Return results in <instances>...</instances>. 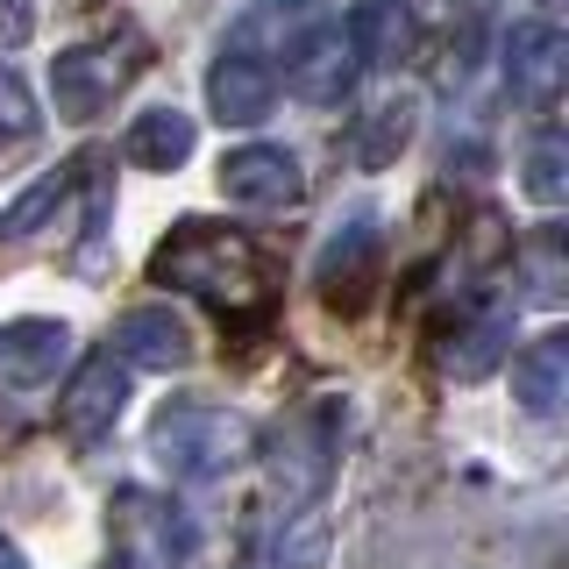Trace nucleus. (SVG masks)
I'll return each instance as SVG.
<instances>
[{
  "label": "nucleus",
  "mask_w": 569,
  "mask_h": 569,
  "mask_svg": "<svg viewBox=\"0 0 569 569\" xmlns=\"http://www.w3.org/2000/svg\"><path fill=\"white\" fill-rule=\"evenodd\" d=\"M142 71V43L136 36H100V43H71L50 58V100L64 121H93L114 107V93Z\"/></svg>",
  "instance_id": "nucleus-4"
},
{
  "label": "nucleus",
  "mask_w": 569,
  "mask_h": 569,
  "mask_svg": "<svg viewBox=\"0 0 569 569\" xmlns=\"http://www.w3.org/2000/svg\"><path fill=\"white\" fill-rule=\"evenodd\" d=\"M413 114H420L413 100H378V107H370V114L349 129V157H356L363 171H385L391 157L413 142Z\"/></svg>",
  "instance_id": "nucleus-19"
},
{
  "label": "nucleus",
  "mask_w": 569,
  "mask_h": 569,
  "mask_svg": "<svg viewBox=\"0 0 569 569\" xmlns=\"http://www.w3.org/2000/svg\"><path fill=\"white\" fill-rule=\"evenodd\" d=\"M328 0H249L236 36H228V50H242V58H257L263 71H292L299 58H307V43L320 29H328Z\"/></svg>",
  "instance_id": "nucleus-7"
},
{
  "label": "nucleus",
  "mask_w": 569,
  "mask_h": 569,
  "mask_svg": "<svg viewBox=\"0 0 569 569\" xmlns=\"http://www.w3.org/2000/svg\"><path fill=\"white\" fill-rule=\"evenodd\" d=\"M512 399L527 406L533 420H556L569 399V335H541L512 356Z\"/></svg>",
  "instance_id": "nucleus-17"
},
{
  "label": "nucleus",
  "mask_w": 569,
  "mask_h": 569,
  "mask_svg": "<svg viewBox=\"0 0 569 569\" xmlns=\"http://www.w3.org/2000/svg\"><path fill=\"white\" fill-rule=\"evenodd\" d=\"M29 29H36V14H29V0H0V50H14V43H29Z\"/></svg>",
  "instance_id": "nucleus-25"
},
{
  "label": "nucleus",
  "mask_w": 569,
  "mask_h": 569,
  "mask_svg": "<svg viewBox=\"0 0 569 569\" xmlns=\"http://www.w3.org/2000/svg\"><path fill=\"white\" fill-rule=\"evenodd\" d=\"M207 107L228 121V129H257L263 114L278 107V71H263L257 58L221 43V58L207 64Z\"/></svg>",
  "instance_id": "nucleus-12"
},
{
  "label": "nucleus",
  "mask_w": 569,
  "mask_h": 569,
  "mask_svg": "<svg viewBox=\"0 0 569 569\" xmlns=\"http://www.w3.org/2000/svg\"><path fill=\"white\" fill-rule=\"evenodd\" d=\"M335 456H342V406L335 399H320V406H307V413H292L278 427V441H271V491H278L284 520L320 506Z\"/></svg>",
  "instance_id": "nucleus-3"
},
{
  "label": "nucleus",
  "mask_w": 569,
  "mask_h": 569,
  "mask_svg": "<svg viewBox=\"0 0 569 569\" xmlns=\"http://www.w3.org/2000/svg\"><path fill=\"white\" fill-rule=\"evenodd\" d=\"M192 142H200L192 114H178V107H150V114L129 121V136H121V157H129L136 171H178V164L192 157Z\"/></svg>",
  "instance_id": "nucleus-18"
},
{
  "label": "nucleus",
  "mask_w": 569,
  "mask_h": 569,
  "mask_svg": "<svg viewBox=\"0 0 569 569\" xmlns=\"http://www.w3.org/2000/svg\"><path fill=\"white\" fill-rule=\"evenodd\" d=\"M150 284H171V292H186V299H207V307L228 313V320H249V313L271 307L278 271L242 228L178 221L171 236L150 249Z\"/></svg>",
  "instance_id": "nucleus-1"
},
{
  "label": "nucleus",
  "mask_w": 569,
  "mask_h": 569,
  "mask_svg": "<svg viewBox=\"0 0 569 569\" xmlns=\"http://www.w3.org/2000/svg\"><path fill=\"white\" fill-rule=\"evenodd\" d=\"M114 541L136 569H200V527L157 491H114Z\"/></svg>",
  "instance_id": "nucleus-5"
},
{
  "label": "nucleus",
  "mask_w": 569,
  "mask_h": 569,
  "mask_svg": "<svg viewBox=\"0 0 569 569\" xmlns=\"http://www.w3.org/2000/svg\"><path fill=\"white\" fill-rule=\"evenodd\" d=\"M498 71H506V93L520 107H556L562 71H569V36L548 22V14H527V22H512L506 43H498Z\"/></svg>",
  "instance_id": "nucleus-8"
},
{
  "label": "nucleus",
  "mask_w": 569,
  "mask_h": 569,
  "mask_svg": "<svg viewBox=\"0 0 569 569\" xmlns=\"http://www.w3.org/2000/svg\"><path fill=\"white\" fill-rule=\"evenodd\" d=\"M221 192L236 207H292L299 192H307V171H299V157L284 150V142H242V150L221 157Z\"/></svg>",
  "instance_id": "nucleus-10"
},
{
  "label": "nucleus",
  "mask_w": 569,
  "mask_h": 569,
  "mask_svg": "<svg viewBox=\"0 0 569 569\" xmlns=\"http://www.w3.org/2000/svg\"><path fill=\"white\" fill-rule=\"evenodd\" d=\"M506 349H512V313L506 307H477L470 320H456V328L441 335L435 363L449 370V378L477 385V378H491V370H498V356H506Z\"/></svg>",
  "instance_id": "nucleus-15"
},
{
  "label": "nucleus",
  "mask_w": 569,
  "mask_h": 569,
  "mask_svg": "<svg viewBox=\"0 0 569 569\" xmlns=\"http://www.w3.org/2000/svg\"><path fill=\"white\" fill-rule=\"evenodd\" d=\"M320 556H328V527H320V512H292L284 527H271V541L257 548L249 569H320Z\"/></svg>",
  "instance_id": "nucleus-21"
},
{
  "label": "nucleus",
  "mask_w": 569,
  "mask_h": 569,
  "mask_svg": "<svg viewBox=\"0 0 569 569\" xmlns=\"http://www.w3.org/2000/svg\"><path fill=\"white\" fill-rule=\"evenodd\" d=\"M79 164H86V157H79ZM79 164H64V171L36 178V186H29L14 207H0V242H29L43 221H58L64 200H71V186H79Z\"/></svg>",
  "instance_id": "nucleus-20"
},
{
  "label": "nucleus",
  "mask_w": 569,
  "mask_h": 569,
  "mask_svg": "<svg viewBox=\"0 0 569 569\" xmlns=\"http://www.w3.org/2000/svg\"><path fill=\"white\" fill-rule=\"evenodd\" d=\"M114 356L136 370H186L192 363V328L171 307H136L114 320Z\"/></svg>",
  "instance_id": "nucleus-13"
},
{
  "label": "nucleus",
  "mask_w": 569,
  "mask_h": 569,
  "mask_svg": "<svg viewBox=\"0 0 569 569\" xmlns=\"http://www.w3.org/2000/svg\"><path fill=\"white\" fill-rule=\"evenodd\" d=\"M378 263H385V236H378V213H349L335 221V236L320 242L313 257V284L335 313H363L370 292H378Z\"/></svg>",
  "instance_id": "nucleus-6"
},
{
  "label": "nucleus",
  "mask_w": 569,
  "mask_h": 569,
  "mask_svg": "<svg viewBox=\"0 0 569 569\" xmlns=\"http://www.w3.org/2000/svg\"><path fill=\"white\" fill-rule=\"evenodd\" d=\"M71 356V328L64 320H43V313H22V320H0V385L8 391H36L64 370Z\"/></svg>",
  "instance_id": "nucleus-11"
},
{
  "label": "nucleus",
  "mask_w": 569,
  "mask_h": 569,
  "mask_svg": "<svg viewBox=\"0 0 569 569\" xmlns=\"http://www.w3.org/2000/svg\"><path fill=\"white\" fill-rule=\"evenodd\" d=\"M0 569H29V556H22L14 541H0Z\"/></svg>",
  "instance_id": "nucleus-26"
},
{
  "label": "nucleus",
  "mask_w": 569,
  "mask_h": 569,
  "mask_svg": "<svg viewBox=\"0 0 569 569\" xmlns=\"http://www.w3.org/2000/svg\"><path fill=\"white\" fill-rule=\"evenodd\" d=\"M292 93L299 100H313V107H342L349 93H356V79H363V64H356V50H349V36H342V22H328L307 43V58H299L292 71Z\"/></svg>",
  "instance_id": "nucleus-16"
},
{
  "label": "nucleus",
  "mask_w": 569,
  "mask_h": 569,
  "mask_svg": "<svg viewBox=\"0 0 569 569\" xmlns=\"http://www.w3.org/2000/svg\"><path fill=\"white\" fill-rule=\"evenodd\" d=\"M36 136V100L22 86V71L0 64V142H29Z\"/></svg>",
  "instance_id": "nucleus-24"
},
{
  "label": "nucleus",
  "mask_w": 569,
  "mask_h": 569,
  "mask_svg": "<svg viewBox=\"0 0 569 569\" xmlns=\"http://www.w3.org/2000/svg\"><path fill=\"white\" fill-rule=\"evenodd\" d=\"M520 186H527V200H541V207H562V200H569V142H562L556 129L527 142Z\"/></svg>",
  "instance_id": "nucleus-23"
},
{
  "label": "nucleus",
  "mask_w": 569,
  "mask_h": 569,
  "mask_svg": "<svg viewBox=\"0 0 569 569\" xmlns=\"http://www.w3.org/2000/svg\"><path fill=\"white\" fill-rule=\"evenodd\" d=\"M150 456L171 477H186V485H213V477L242 470L257 456V427L242 413H228V406H213V399H171L150 420Z\"/></svg>",
  "instance_id": "nucleus-2"
},
{
  "label": "nucleus",
  "mask_w": 569,
  "mask_h": 569,
  "mask_svg": "<svg viewBox=\"0 0 569 569\" xmlns=\"http://www.w3.org/2000/svg\"><path fill=\"white\" fill-rule=\"evenodd\" d=\"M349 50H356V64L363 71H391V64H406L413 58V8L406 0H363V8H349Z\"/></svg>",
  "instance_id": "nucleus-14"
},
{
  "label": "nucleus",
  "mask_w": 569,
  "mask_h": 569,
  "mask_svg": "<svg viewBox=\"0 0 569 569\" xmlns=\"http://www.w3.org/2000/svg\"><path fill=\"white\" fill-rule=\"evenodd\" d=\"M520 284H527L533 307H562V292H569V257H562V236H556V228H541V236L520 249Z\"/></svg>",
  "instance_id": "nucleus-22"
},
{
  "label": "nucleus",
  "mask_w": 569,
  "mask_h": 569,
  "mask_svg": "<svg viewBox=\"0 0 569 569\" xmlns=\"http://www.w3.org/2000/svg\"><path fill=\"white\" fill-rule=\"evenodd\" d=\"M121 406H129V363H121L114 349L86 356L79 370H71L64 399H58V427L71 441H100L107 427L121 420Z\"/></svg>",
  "instance_id": "nucleus-9"
}]
</instances>
